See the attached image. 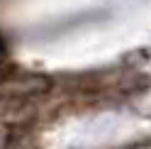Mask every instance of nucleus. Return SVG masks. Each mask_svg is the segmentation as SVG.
<instances>
[]
</instances>
